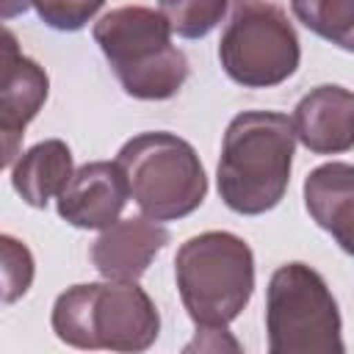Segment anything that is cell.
Instances as JSON below:
<instances>
[{
	"label": "cell",
	"instance_id": "9",
	"mask_svg": "<svg viewBox=\"0 0 354 354\" xmlns=\"http://www.w3.org/2000/svg\"><path fill=\"white\" fill-rule=\"evenodd\" d=\"M130 199L124 169L113 160L83 163L58 194V216L77 230H108Z\"/></svg>",
	"mask_w": 354,
	"mask_h": 354
},
{
	"label": "cell",
	"instance_id": "18",
	"mask_svg": "<svg viewBox=\"0 0 354 354\" xmlns=\"http://www.w3.org/2000/svg\"><path fill=\"white\" fill-rule=\"evenodd\" d=\"M33 6V0H3V19H11V17H17V14H25L28 8Z\"/></svg>",
	"mask_w": 354,
	"mask_h": 354
},
{
	"label": "cell",
	"instance_id": "12",
	"mask_svg": "<svg viewBox=\"0 0 354 354\" xmlns=\"http://www.w3.org/2000/svg\"><path fill=\"white\" fill-rule=\"evenodd\" d=\"M304 207L335 243L354 254V163H324L304 177Z\"/></svg>",
	"mask_w": 354,
	"mask_h": 354
},
{
	"label": "cell",
	"instance_id": "7",
	"mask_svg": "<svg viewBox=\"0 0 354 354\" xmlns=\"http://www.w3.org/2000/svg\"><path fill=\"white\" fill-rule=\"evenodd\" d=\"M218 61L243 88L285 83L301 61V47L285 11L266 0H232L230 22L218 39Z\"/></svg>",
	"mask_w": 354,
	"mask_h": 354
},
{
	"label": "cell",
	"instance_id": "13",
	"mask_svg": "<svg viewBox=\"0 0 354 354\" xmlns=\"http://www.w3.org/2000/svg\"><path fill=\"white\" fill-rule=\"evenodd\" d=\"M72 152L61 138H47L25 149L11 163V185L30 207H47L72 180Z\"/></svg>",
	"mask_w": 354,
	"mask_h": 354
},
{
	"label": "cell",
	"instance_id": "17",
	"mask_svg": "<svg viewBox=\"0 0 354 354\" xmlns=\"http://www.w3.org/2000/svg\"><path fill=\"white\" fill-rule=\"evenodd\" d=\"M105 0H33L39 19L53 30H80Z\"/></svg>",
	"mask_w": 354,
	"mask_h": 354
},
{
	"label": "cell",
	"instance_id": "6",
	"mask_svg": "<svg viewBox=\"0 0 354 354\" xmlns=\"http://www.w3.org/2000/svg\"><path fill=\"white\" fill-rule=\"evenodd\" d=\"M340 310L326 279L307 263L279 266L266 288L271 354H343Z\"/></svg>",
	"mask_w": 354,
	"mask_h": 354
},
{
	"label": "cell",
	"instance_id": "15",
	"mask_svg": "<svg viewBox=\"0 0 354 354\" xmlns=\"http://www.w3.org/2000/svg\"><path fill=\"white\" fill-rule=\"evenodd\" d=\"M160 14L169 19L171 30L183 39L207 36L224 17L230 0H158Z\"/></svg>",
	"mask_w": 354,
	"mask_h": 354
},
{
	"label": "cell",
	"instance_id": "3",
	"mask_svg": "<svg viewBox=\"0 0 354 354\" xmlns=\"http://www.w3.org/2000/svg\"><path fill=\"white\" fill-rule=\"evenodd\" d=\"M171 33L169 19L147 6H122L94 22V41L136 100H169L188 80V58Z\"/></svg>",
	"mask_w": 354,
	"mask_h": 354
},
{
	"label": "cell",
	"instance_id": "11",
	"mask_svg": "<svg viewBox=\"0 0 354 354\" xmlns=\"http://www.w3.org/2000/svg\"><path fill=\"white\" fill-rule=\"evenodd\" d=\"M169 238V230L149 216L119 218L91 243V263L105 279L136 282L144 277Z\"/></svg>",
	"mask_w": 354,
	"mask_h": 354
},
{
	"label": "cell",
	"instance_id": "8",
	"mask_svg": "<svg viewBox=\"0 0 354 354\" xmlns=\"http://www.w3.org/2000/svg\"><path fill=\"white\" fill-rule=\"evenodd\" d=\"M50 91V77L44 66L22 55L17 36L3 30V77H0V138H3V166L19 158V141L25 127L36 119Z\"/></svg>",
	"mask_w": 354,
	"mask_h": 354
},
{
	"label": "cell",
	"instance_id": "10",
	"mask_svg": "<svg viewBox=\"0 0 354 354\" xmlns=\"http://www.w3.org/2000/svg\"><path fill=\"white\" fill-rule=\"evenodd\" d=\"M293 130L313 155L354 149V91L335 83L310 88L293 111Z\"/></svg>",
	"mask_w": 354,
	"mask_h": 354
},
{
	"label": "cell",
	"instance_id": "4",
	"mask_svg": "<svg viewBox=\"0 0 354 354\" xmlns=\"http://www.w3.org/2000/svg\"><path fill=\"white\" fill-rule=\"evenodd\" d=\"M174 279L196 329H227L252 299L254 254L232 232H199L177 249Z\"/></svg>",
	"mask_w": 354,
	"mask_h": 354
},
{
	"label": "cell",
	"instance_id": "16",
	"mask_svg": "<svg viewBox=\"0 0 354 354\" xmlns=\"http://www.w3.org/2000/svg\"><path fill=\"white\" fill-rule=\"evenodd\" d=\"M0 246H3V301L14 304L19 296L28 293L33 282V257L28 246L11 235H3Z\"/></svg>",
	"mask_w": 354,
	"mask_h": 354
},
{
	"label": "cell",
	"instance_id": "5",
	"mask_svg": "<svg viewBox=\"0 0 354 354\" xmlns=\"http://www.w3.org/2000/svg\"><path fill=\"white\" fill-rule=\"evenodd\" d=\"M116 163L124 169L133 202L155 221L185 218L207 196V174L196 149L174 133L133 136L122 144Z\"/></svg>",
	"mask_w": 354,
	"mask_h": 354
},
{
	"label": "cell",
	"instance_id": "2",
	"mask_svg": "<svg viewBox=\"0 0 354 354\" xmlns=\"http://www.w3.org/2000/svg\"><path fill=\"white\" fill-rule=\"evenodd\" d=\"M50 324L61 343L88 351H147L160 332L149 293L119 279L66 288L53 304Z\"/></svg>",
	"mask_w": 354,
	"mask_h": 354
},
{
	"label": "cell",
	"instance_id": "1",
	"mask_svg": "<svg viewBox=\"0 0 354 354\" xmlns=\"http://www.w3.org/2000/svg\"><path fill=\"white\" fill-rule=\"evenodd\" d=\"M296 152L293 119L277 111H243L224 130L216 169L218 196L241 216L274 210L290 183Z\"/></svg>",
	"mask_w": 354,
	"mask_h": 354
},
{
	"label": "cell",
	"instance_id": "14",
	"mask_svg": "<svg viewBox=\"0 0 354 354\" xmlns=\"http://www.w3.org/2000/svg\"><path fill=\"white\" fill-rule=\"evenodd\" d=\"M290 11L315 36L354 53V0H290Z\"/></svg>",
	"mask_w": 354,
	"mask_h": 354
}]
</instances>
